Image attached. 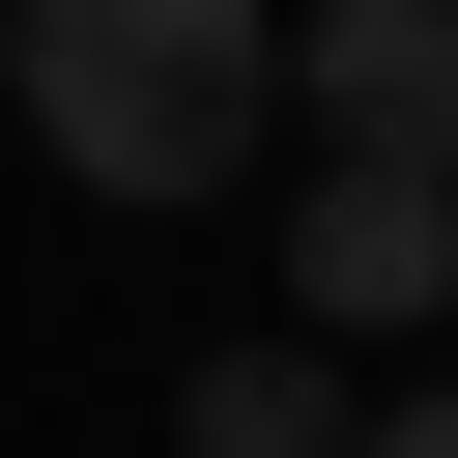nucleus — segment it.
<instances>
[{
	"mask_svg": "<svg viewBox=\"0 0 458 458\" xmlns=\"http://www.w3.org/2000/svg\"><path fill=\"white\" fill-rule=\"evenodd\" d=\"M0 114L86 200H258L286 143V0H0Z\"/></svg>",
	"mask_w": 458,
	"mask_h": 458,
	"instance_id": "obj_1",
	"label": "nucleus"
},
{
	"mask_svg": "<svg viewBox=\"0 0 458 458\" xmlns=\"http://www.w3.org/2000/svg\"><path fill=\"white\" fill-rule=\"evenodd\" d=\"M401 315H458V172H401V143H315V229H286V344H401Z\"/></svg>",
	"mask_w": 458,
	"mask_h": 458,
	"instance_id": "obj_2",
	"label": "nucleus"
},
{
	"mask_svg": "<svg viewBox=\"0 0 458 458\" xmlns=\"http://www.w3.org/2000/svg\"><path fill=\"white\" fill-rule=\"evenodd\" d=\"M315 143L458 172V0H315Z\"/></svg>",
	"mask_w": 458,
	"mask_h": 458,
	"instance_id": "obj_3",
	"label": "nucleus"
},
{
	"mask_svg": "<svg viewBox=\"0 0 458 458\" xmlns=\"http://www.w3.org/2000/svg\"><path fill=\"white\" fill-rule=\"evenodd\" d=\"M172 458H344V372L315 344H200L172 372Z\"/></svg>",
	"mask_w": 458,
	"mask_h": 458,
	"instance_id": "obj_4",
	"label": "nucleus"
},
{
	"mask_svg": "<svg viewBox=\"0 0 458 458\" xmlns=\"http://www.w3.org/2000/svg\"><path fill=\"white\" fill-rule=\"evenodd\" d=\"M344 458H458V401H401V429H344Z\"/></svg>",
	"mask_w": 458,
	"mask_h": 458,
	"instance_id": "obj_5",
	"label": "nucleus"
}]
</instances>
